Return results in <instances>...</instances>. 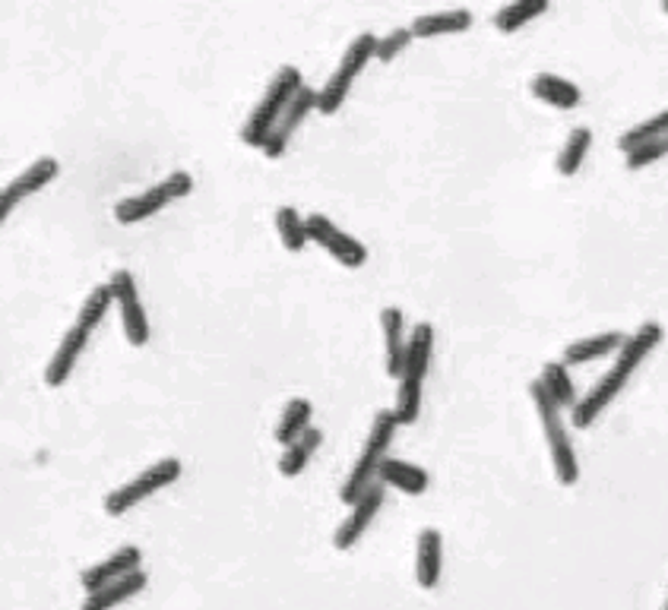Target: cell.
I'll return each instance as SVG.
<instances>
[{
  "label": "cell",
  "instance_id": "obj_1",
  "mask_svg": "<svg viewBox=\"0 0 668 610\" xmlns=\"http://www.w3.org/2000/svg\"><path fill=\"white\" fill-rule=\"evenodd\" d=\"M663 339H666V329H663V322L656 320L643 322L634 335H628L624 345H621V352L615 354V367L570 408V424H573L576 430L593 427V424L605 415V408L624 392V386H628V380L636 374V367L663 345Z\"/></svg>",
  "mask_w": 668,
  "mask_h": 610
},
{
  "label": "cell",
  "instance_id": "obj_2",
  "mask_svg": "<svg viewBox=\"0 0 668 610\" xmlns=\"http://www.w3.org/2000/svg\"><path fill=\"white\" fill-rule=\"evenodd\" d=\"M432 357H435V326L432 322H418L409 335V352H405V364L400 370V392H397V418L402 427L415 424L418 412H422V395H425V380L432 370Z\"/></svg>",
  "mask_w": 668,
  "mask_h": 610
},
{
  "label": "cell",
  "instance_id": "obj_3",
  "mask_svg": "<svg viewBox=\"0 0 668 610\" xmlns=\"http://www.w3.org/2000/svg\"><path fill=\"white\" fill-rule=\"evenodd\" d=\"M530 395H533L535 415L538 424L545 430V443L551 452V465H555V478L564 487H573L580 481V459L573 450V440H570L568 420H564V408L551 399V392L542 386V380L530 383Z\"/></svg>",
  "mask_w": 668,
  "mask_h": 610
},
{
  "label": "cell",
  "instance_id": "obj_4",
  "mask_svg": "<svg viewBox=\"0 0 668 610\" xmlns=\"http://www.w3.org/2000/svg\"><path fill=\"white\" fill-rule=\"evenodd\" d=\"M301 86H304V80H301L299 66H279L276 76H272V83L267 86V93H264V98L257 101V108L251 111L247 124L241 127V143L251 146V149H264L269 133L276 130L279 118H282L286 108L292 105V98L299 96Z\"/></svg>",
  "mask_w": 668,
  "mask_h": 610
},
{
  "label": "cell",
  "instance_id": "obj_5",
  "mask_svg": "<svg viewBox=\"0 0 668 610\" xmlns=\"http://www.w3.org/2000/svg\"><path fill=\"white\" fill-rule=\"evenodd\" d=\"M400 427L402 424L393 408L377 412V418H374L368 430V440H365V447H362V455H359L355 468L349 472V478L342 481V490H339V497H342L345 507H352V503L368 490L371 484L377 481V472H380L384 459L393 450V440H397V430H400Z\"/></svg>",
  "mask_w": 668,
  "mask_h": 610
},
{
  "label": "cell",
  "instance_id": "obj_6",
  "mask_svg": "<svg viewBox=\"0 0 668 610\" xmlns=\"http://www.w3.org/2000/svg\"><path fill=\"white\" fill-rule=\"evenodd\" d=\"M377 41H380L377 35L362 33L342 51V61H339V66L333 70V76H330L327 86L320 89V101H317V111H320V114L330 118V114H336V111L342 108V101L352 93L359 73H362L371 61H377Z\"/></svg>",
  "mask_w": 668,
  "mask_h": 610
},
{
  "label": "cell",
  "instance_id": "obj_7",
  "mask_svg": "<svg viewBox=\"0 0 668 610\" xmlns=\"http://www.w3.org/2000/svg\"><path fill=\"white\" fill-rule=\"evenodd\" d=\"M181 475H184V465H181V459H174V455H166V459L153 462V465H149L146 472H139L134 481H127L124 487L111 490V493L105 497V513H108V515L131 513L134 507L146 503V500H149V497H156L159 490L171 487V484L178 481Z\"/></svg>",
  "mask_w": 668,
  "mask_h": 610
},
{
  "label": "cell",
  "instance_id": "obj_8",
  "mask_svg": "<svg viewBox=\"0 0 668 610\" xmlns=\"http://www.w3.org/2000/svg\"><path fill=\"white\" fill-rule=\"evenodd\" d=\"M191 193H194V178H191L187 171H171L166 181H159L156 187H149V191L139 193V196H131V199H121V203L114 206V219H118L121 225H139V222L159 216L166 206L184 199V196H191Z\"/></svg>",
  "mask_w": 668,
  "mask_h": 610
},
{
  "label": "cell",
  "instance_id": "obj_9",
  "mask_svg": "<svg viewBox=\"0 0 668 610\" xmlns=\"http://www.w3.org/2000/svg\"><path fill=\"white\" fill-rule=\"evenodd\" d=\"M307 234H311V241H314L317 247H324V251H327L336 263H342L345 269H362V266L368 263V247H365L359 237L345 234L342 228L336 225L333 219H327V216H320V212L307 216Z\"/></svg>",
  "mask_w": 668,
  "mask_h": 610
},
{
  "label": "cell",
  "instance_id": "obj_10",
  "mask_svg": "<svg viewBox=\"0 0 668 610\" xmlns=\"http://www.w3.org/2000/svg\"><path fill=\"white\" fill-rule=\"evenodd\" d=\"M111 291H114V301L121 307V322H124V335L134 349H143L149 342V317H146V307L139 301V289H136V279L131 269H118L111 276Z\"/></svg>",
  "mask_w": 668,
  "mask_h": 610
},
{
  "label": "cell",
  "instance_id": "obj_11",
  "mask_svg": "<svg viewBox=\"0 0 668 610\" xmlns=\"http://www.w3.org/2000/svg\"><path fill=\"white\" fill-rule=\"evenodd\" d=\"M384 500H387V484L377 481L371 484L368 490L352 503V513H349V518L336 528L333 535V547L336 550H352V547L359 545L362 538H365V532L371 528V522L377 518V513H380V507H384Z\"/></svg>",
  "mask_w": 668,
  "mask_h": 610
},
{
  "label": "cell",
  "instance_id": "obj_12",
  "mask_svg": "<svg viewBox=\"0 0 668 610\" xmlns=\"http://www.w3.org/2000/svg\"><path fill=\"white\" fill-rule=\"evenodd\" d=\"M58 174H61V161L58 159H38L33 161L26 171H20V174L7 184V191L0 193V219H7L23 199H29V196H35L38 191H45Z\"/></svg>",
  "mask_w": 668,
  "mask_h": 610
},
{
  "label": "cell",
  "instance_id": "obj_13",
  "mask_svg": "<svg viewBox=\"0 0 668 610\" xmlns=\"http://www.w3.org/2000/svg\"><path fill=\"white\" fill-rule=\"evenodd\" d=\"M317 101H320V93H317V89L301 86L299 96L292 98V105H289V108H286V114L279 118L276 130L269 133L267 146L260 149L267 159H282V156H286V149H289L292 136H295V130L304 124V118H307L311 111H317Z\"/></svg>",
  "mask_w": 668,
  "mask_h": 610
},
{
  "label": "cell",
  "instance_id": "obj_14",
  "mask_svg": "<svg viewBox=\"0 0 668 610\" xmlns=\"http://www.w3.org/2000/svg\"><path fill=\"white\" fill-rule=\"evenodd\" d=\"M89 335H93V332L83 329L80 322H73L68 332H64L58 352H54V357L48 361V367H45V383L51 386V389H61V386L73 377L80 357H83V352L89 349Z\"/></svg>",
  "mask_w": 668,
  "mask_h": 610
},
{
  "label": "cell",
  "instance_id": "obj_15",
  "mask_svg": "<svg viewBox=\"0 0 668 610\" xmlns=\"http://www.w3.org/2000/svg\"><path fill=\"white\" fill-rule=\"evenodd\" d=\"M139 566H143V550L134 545H124L121 550H114L111 557H105L101 563L89 566V570L80 576V582H83V588H86V595H89V591H99V588H105V585H108V582H114V578L134 573V570H139Z\"/></svg>",
  "mask_w": 668,
  "mask_h": 610
},
{
  "label": "cell",
  "instance_id": "obj_16",
  "mask_svg": "<svg viewBox=\"0 0 668 610\" xmlns=\"http://www.w3.org/2000/svg\"><path fill=\"white\" fill-rule=\"evenodd\" d=\"M444 573V538L437 528H422L418 545H415V582L432 591Z\"/></svg>",
  "mask_w": 668,
  "mask_h": 610
},
{
  "label": "cell",
  "instance_id": "obj_17",
  "mask_svg": "<svg viewBox=\"0 0 668 610\" xmlns=\"http://www.w3.org/2000/svg\"><path fill=\"white\" fill-rule=\"evenodd\" d=\"M380 329H384V354H387V377H400L409 339H405V317L400 307H384L380 310Z\"/></svg>",
  "mask_w": 668,
  "mask_h": 610
},
{
  "label": "cell",
  "instance_id": "obj_18",
  "mask_svg": "<svg viewBox=\"0 0 668 610\" xmlns=\"http://www.w3.org/2000/svg\"><path fill=\"white\" fill-rule=\"evenodd\" d=\"M530 89H533V96L538 101H545L548 108H558V111H573V108L583 105L580 86L564 80V76H558V73H535Z\"/></svg>",
  "mask_w": 668,
  "mask_h": 610
},
{
  "label": "cell",
  "instance_id": "obj_19",
  "mask_svg": "<svg viewBox=\"0 0 668 610\" xmlns=\"http://www.w3.org/2000/svg\"><path fill=\"white\" fill-rule=\"evenodd\" d=\"M377 478L387 484V487H393V490L409 493V497H422V493L432 487V475H428L425 468H418V465H412V462H402V459H393V455L384 459Z\"/></svg>",
  "mask_w": 668,
  "mask_h": 610
},
{
  "label": "cell",
  "instance_id": "obj_20",
  "mask_svg": "<svg viewBox=\"0 0 668 610\" xmlns=\"http://www.w3.org/2000/svg\"><path fill=\"white\" fill-rule=\"evenodd\" d=\"M146 582H149V576H146V573H143V566H139V570L127 573V576L108 582V585L99 588V591H89V595H86V610L118 608V605H124V601L136 598V595L146 588Z\"/></svg>",
  "mask_w": 668,
  "mask_h": 610
},
{
  "label": "cell",
  "instance_id": "obj_21",
  "mask_svg": "<svg viewBox=\"0 0 668 610\" xmlns=\"http://www.w3.org/2000/svg\"><path fill=\"white\" fill-rule=\"evenodd\" d=\"M475 23V16L469 13L466 7H457V10H444V13H425L412 23V33L415 38H440V35H460L469 33Z\"/></svg>",
  "mask_w": 668,
  "mask_h": 610
},
{
  "label": "cell",
  "instance_id": "obj_22",
  "mask_svg": "<svg viewBox=\"0 0 668 610\" xmlns=\"http://www.w3.org/2000/svg\"><path fill=\"white\" fill-rule=\"evenodd\" d=\"M624 339H628V335H621V332H599V335H586V339H580V342L568 345L561 361H564L568 367L593 364V361H602V357H608V354L621 352Z\"/></svg>",
  "mask_w": 668,
  "mask_h": 610
},
{
  "label": "cell",
  "instance_id": "obj_23",
  "mask_svg": "<svg viewBox=\"0 0 668 610\" xmlns=\"http://www.w3.org/2000/svg\"><path fill=\"white\" fill-rule=\"evenodd\" d=\"M324 447V430L307 427L292 447H286L282 459H279V475L282 478H299L301 472L311 465V459L317 455V450Z\"/></svg>",
  "mask_w": 668,
  "mask_h": 610
},
{
  "label": "cell",
  "instance_id": "obj_24",
  "mask_svg": "<svg viewBox=\"0 0 668 610\" xmlns=\"http://www.w3.org/2000/svg\"><path fill=\"white\" fill-rule=\"evenodd\" d=\"M551 0H510L503 3L501 10L495 13V29L503 35L520 33L523 26L535 23L545 10H548Z\"/></svg>",
  "mask_w": 668,
  "mask_h": 610
},
{
  "label": "cell",
  "instance_id": "obj_25",
  "mask_svg": "<svg viewBox=\"0 0 668 610\" xmlns=\"http://www.w3.org/2000/svg\"><path fill=\"white\" fill-rule=\"evenodd\" d=\"M276 231H279V241H282V247L289 254H301L311 244L307 219L301 216L295 206H279L276 209Z\"/></svg>",
  "mask_w": 668,
  "mask_h": 610
},
{
  "label": "cell",
  "instance_id": "obj_26",
  "mask_svg": "<svg viewBox=\"0 0 668 610\" xmlns=\"http://www.w3.org/2000/svg\"><path fill=\"white\" fill-rule=\"evenodd\" d=\"M590 149H593V130L590 127L570 130V136L564 139L561 152H558V174H561V178L580 174V168L586 164Z\"/></svg>",
  "mask_w": 668,
  "mask_h": 610
},
{
  "label": "cell",
  "instance_id": "obj_27",
  "mask_svg": "<svg viewBox=\"0 0 668 610\" xmlns=\"http://www.w3.org/2000/svg\"><path fill=\"white\" fill-rule=\"evenodd\" d=\"M311 418H314V405H311V399H292V402L286 405L282 418H279L276 440H279L282 447H292L301 434L311 427Z\"/></svg>",
  "mask_w": 668,
  "mask_h": 610
},
{
  "label": "cell",
  "instance_id": "obj_28",
  "mask_svg": "<svg viewBox=\"0 0 668 610\" xmlns=\"http://www.w3.org/2000/svg\"><path fill=\"white\" fill-rule=\"evenodd\" d=\"M542 386L551 392V399L561 405V408H573L580 399H576V386H573V380H570V367L564 364V361H548L545 367H542Z\"/></svg>",
  "mask_w": 668,
  "mask_h": 610
},
{
  "label": "cell",
  "instance_id": "obj_29",
  "mask_svg": "<svg viewBox=\"0 0 668 610\" xmlns=\"http://www.w3.org/2000/svg\"><path fill=\"white\" fill-rule=\"evenodd\" d=\"M111 304H118V301H114V291H111V282H108V285H99V289H93L86 294L80 314H76V322H80L83 329H89V332L99 329L101 320H105L108 310H111Z\"/></svg>",
  "mask_w": 668,
  "mask_h": 610
},
{
  "label": "cell",
  "instance_id": "obj_30",
  "mask_svg": "<svg viewBox=\"0 0 668 610\" xmlns=\"http://www.w3.org/2000/svg\"><path fill=\"white\" fill-rule=\"evenodd\" d=\"M663 136H668V108L666 111H659L656 118H649V121H643V124H636V127L628 130V133L618 139V146H621V152H631V149H636L640 143L663 139Z\"/></svg>",
  "mask_w": 668,
  "mask_h": 610
},
{
  "label": "cell",
  "instance_id": "obj_31",
  "mask_svg": "<svg viewBox=\"0 0 668 610\" xmlns=\"http://www.w3.org/2000/svg\"><path fill=\"white\" fill-rule=\"evenodd\" d=\"M412 38H415V33H412V26L409 29H393V33H387L380 41H377V61L380 64H390L393 58H400L402 51L412 45Z\"/></svg>",
  "mask_w": 668,
  "mask_h": 610
},
{
  "label": "cell",
  "instance_id": "obj_32",
  "mask_svg": "<svg viewBox=\"0 0 668 610\" xmlns=\"http://www.w3.org/2000/svg\"><path fill=\"white\" fill-rule=\"evenodd\" d=\"M663 13H666V16H668V0H663Z\"/></svg>",
  "mask_w": 668,
  "mask_h": 610
},
{
  "label": "cell",
  "instance_id": "obj_33",
  "mask_svg": "<svg viewBox=\"0 0 668 610\" xmlns=\"http://www.w3.org/2000/svg\"><path fill=\"white\" fill-rule=\"evenodd\" d=\"M666 608H668V601H666Z\"/></svg>",
  "mask_w": 668,
  "mask_h": 610
}]
</instances>
